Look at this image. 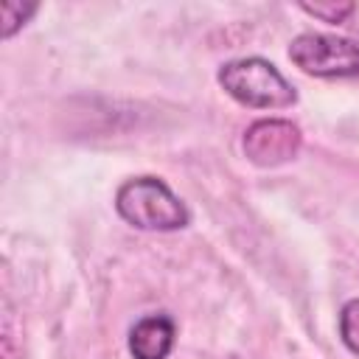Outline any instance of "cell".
<instances>
[{"label": "cell", "mask_w": 359, "mask_h": 359, "mask_svg": "<svg viewBox=\"0 0 359 359\" xmlns=\"http://www.w3.org/2000/svg\"><path fill=\"white\" fill-rule=\"evenodd\" d=\"M174 320L168 314H149L129 331V353L135 359H165L174 348Z\"/></svg>", "instance_id": "5"}, {"label": "cell", "mask_w": 359, "mask_h": 359, "mask_svg": "<svg viewBox=\"0 0 359 359\" xmlns=\"http://www.w3.org/2000/svg\"><path fill=\"white\" fill-rule=\"evenodd\" d=\"M289 59L309 76H359V39L337 34H300L289 45Z\"/></svg>", "instance_id": "3"}, {"label": "cell", "mask_w": 359, "mask_h": 359, "mask_svg": "<svg viewBox=\"0 0 359 359\" xmlns=\"http://www.w3.org/2000/svg\"><path fill=\"white\" fill-rule=\"evenodd\" d=\"M115 210L137 230L168 233L188 224V210L182 199L157 177L126 180L115 194Z\"/></svg>", "instance_id": "1"}, {"label": "cell", "mask_w": 359, "mask_h": 359, "mask_svg": "<svg viewBox=\"0 0 359 359\" xmlns=\"http://www.w3.org/2000/svg\"><path fill=\"white\" fill-rule=\"evenodd\" d=\"M222 90L252 109H286L297 101L294 87L278 73V67L261 56H244L219 67Z\"/></svg>", "instance_id": "2"}, {"label": "cell", "mask_w": 359, "mask_h": 359, "mask_svg": "<svg viewBox=\"0 0 359 359\" xmlns=\"http://www.w3.org/2000/svg\"><path fill=\"white\" fill-rule=\"evenodd\" d=\"M300 146H303V135L297 123L283 121V118H261L250 123L241 140L244 157L261 168H275V165L294 160Z\"/></svg>", "instance_id": "4"}, {"label": "cell", "mask_w": 359, "mask_h": 359, "mask_svg": "<svg viewBox=\"0 0 359 359\" xmlns=\"http://www.w3.org/2000/svg\"><path fill=\"white\" fill-rule=\"evenodd\" d=\"M339 337L351 353L359 356V297L348 300L339 311Z\"/></svg>", "instance_id": "6"}, {"label": "cell", "mask_w": 359, "mask_h": 359, "mask_svg": "<svg viewBox=\"0 0 359 359\" xmlns=\"http://www.w3.org/2000/svg\"><path fill=\"white\" fill-rule=\"evenodd\" d=\"M36 11V6H22L14 0H3L0 3V14H3V39H11L25 22L28 17Z\"/></svg>", "instance_id": "7"}, {"label": "cell", "mask_w": 359, "mask_h": 359, "mask_svg": "<svg viewBox=\"0 0 359 359\" xmlns=\"http://www.w3.org/2000/svg\"><path fill=\"white\" fill-rule=\"evenodd\" d=\"M309 17H317V20H323V22H345L351 14H353V3H303L300 6Z\"/></svg>", "instance_id": "8"}]
</instances>
